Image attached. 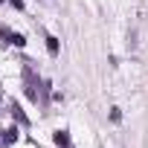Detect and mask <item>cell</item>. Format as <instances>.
<instances>
[{"mask_svg":"<svg viewBox=\"0 0 148 148\" xmlns=\"http://www.w3.org/2000/svg\"><path fill=\"white\" fill-rule=\"evenodd\" d=\"M18 136H21V134H18V128H9V131H3V142H6V145L18 142Z\"/></svg>","mask_w":148,"mask_h":148,"instance_id":"4","label":"cell"},{"mask_svg":"<svg viewBox=\"0 0 148 148\" xmlns=\"http://www.w3.org/2000/svg\"><path fill=\"white\" fill-rule=\"evenodd\" d=\"M12 116H15V119H18L21 125H29V119H26V113H23V110H21L18 105H12Z\"/></svg>","mask_w":148,"mask_h":148,"instance_id":"5","label":"cell"},{"mask_svg":"<svg viewBox=\"0 0 148 148\" xmlns=\"http://www.w3.org/2000/svg\"><path fill=\"white\" fill-rule=\"evenodd\" d=\"M9 44H15V47H23V44H26V41H23V35H18V32H15V35H12V38H9Z\"/></svg>","mask_w":148,"mask_h":148,"instance_id":"6","label":"cell"},{"mask_svg":"<svg viewBox=\"0 0 148 148\" xmlns=\"http://www.w3.org/2000/svg\"><path fill=\"white\" fill-rule=\"evenodd\" d=\"M52 139H55V145H58V148H70V136H67V131H55V136H52Z\"/></svg>","mask_w":148,"mask_h":148,"instance_id":"2","label":"cell"},{"mask_svg":"<svg viewBox=\"0 0 148 148\" xmlns=\"http://www.w3.org/2000/svg\"><path fill=\"white\" fill-rule=\"evenodd\" d=\"M44 41H47V49H49V55H58V38H55V35H47Z\"/></svg>","mask_w":148,"mask_h":148,"instance_id":"3","label":"cell"},{"mask_svg":"<svg viewBox=\"0 0 148 148\" xmlns=\"http://www.w3.org/2000/svg\"><path fill=\"white\" fill-rule=\"evenodd\" d=\"M0 142H3V136H0Z\"/></svg>","mask_w":148,"mask_h":148,"instance_id":"8","label":"cell"},{"mask_svg":"<svg viewBox=\"0 0 148 148\" xmlns=\"http://www.w3.org/2000/svg\"><path fill=\"white\" fill-rule=\"evenodd\" d=\"M23 82H26V96L32 99V102H38V79H35V73H32V67H23Z\"/></svg>","mask_w":148,"mask_h":148,"instance_id":"1","label":"cell"},{"mask_svg":"<svg viewBox=\"0 0 148 148\" xmlns=\"http://www.w3.org/2000/svg\"><path fill=\"white\" fill-rule=\"evenodd\" d=\"M0 3H3V0H0Z\"/></svg>","mask_w":148,"mask_h":148,"instance_id":"9","label":"cell"},{"mask_svg":"<svg viewBox=\"0 0 148 148\" xmlns=\"http://www.w3.org/2000/svg\"><path fill=\"white\" fill-rule=\"evenodd\" d=\"M9 38H12V32H9V29H0V41L9 44Z\"/></svg>","mask_w":148,"mask_h":148,"instance_id":"7","label":"cell"}]
</instances>
